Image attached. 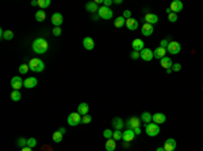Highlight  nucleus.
Here are the masks:
<instances>
[{
  "instance_id": "nucleus-15",
  "label": "nucleus",
  "mask_w": 203,
  "mask_h": 151,
  "mask_svg": "<svg viewBox=\"0 0 203 151\" xmlns=\"http://www.w3.org/2000/svg\"><path fill=\"white\" fill-rule=\"evenodd\" d=\"M141 33H142V35H145V37L152 35V34H153V24L143 23L142 27H141Z\"/></svg>"
},
{
  "instance_id": "nucleus-31",
  "label": "nucleus",
  "mask_w": 203,
  "mask_h": 151,
  "mask_svg": "<svg viewBox=\"0 0 203 151\" xmlns=\"http://www.w3.org/2000/svg\"><path fill=\"white\" fill-rule=\"evenodd\" d=\"M62 135L64 134H61L60 131H56L54 134H53V140H54L56 143H60V142L62 140Z\"/></svg>"
},
{
  "instance_id": "nucleus-36",
  "label": "nucleus",
  "mask_w": 203,
  "mask_h": 151,
  "mask_svg": "<svg viewBox=\"0 0 203 151\" xmlns=\"http://www.w3.org/2000/svg\"><path fill=\"white\" fill-rule=\"evenodd\" d=\"M16 144L19 147H22V149H23V147H27V139H24V138H19L18 142H16Z\"/></svg>"
},
{
  "instance_id": "nucleus-39",
  "label": "nucleus",
  "mask_w": 203,
  "mask_h": 151,
  "mask_svg": "<svg viewBox=\"0 0 203 151\" xmlns=\"http://www.w3.org/2000/svg\"><path fill=\"white\" fill-rule=\"evenodd\" d=\"M37 146V139L35 138H30V139H27V147H35Z\"/></svg>"
},
{
  "instance_id": "nucleus-25",
  "label": "nucleus",
  "mask_w": 203,
  "mask_h": 151,
  "mask_svg": "<svg viewBox=\"0 0 203 151\" xmlns=\"http://www.w3.org/2000/svg\"><path fill=\"white\" fill-rule=\"evenodd\" d=\"M115 147H117V142H115L114 139L106 140V150L107 151H115Z\"/></svg>"
},
{
  "instance_id": "nucleus-54",
  "label": "nucleus",
  "mask_w": 203,
  "mask_h": 151,
  "mask_svg": "<svg viewBox=\"0 0 203 151\" xmlns=\"http://www.w3.org/2000/svg\"><path fill=\"white\" fill-rule=\"evenodd\" d=\"M99 18V15H93V16H92V19H93V20H96V19H98Z\"/></svg>"
},
{
  "instance_id": "nucleus-46",
  "label": "nucleus",
  "mask_w": 203,
  "mask_h": 151,
  "mask_svg": "<svg viewBox=\"0 0 203 151\" xmlns=\"http://www.w3.org/2000/svg\"><path fill=\"white\" fill-rule=\"evenodd\" d=\"M112 3H114L112 0H103V5H104V7H110Z\"/></svg>"
},
{
  "instance_id": "nucleus-24",
  "label": "nucleus",
  "mask_w": 203,
  "mask_h": 151,
  "mask_svg": "<svg viewBox=\"0 0 203 151\" xmlns=\"http://www.w3.org/2000/svg\"><path fill=\"white\" fill-rule=\"evenodd\" d=\"M160 65H161L164 69H171L173 64H172V61H171L169 57H164V58H162L161 61H160Z\"/></svg>"
},
{
  "instance_id": "nucleus-52",
  "label": "nucleus",
  "mask_w": 203,
  "mask_h": 151,
  "mask_svg": "<svg viewBox=\"0 0 203 151\" xmlns=\"http://www.w3.org/2000/svg\"><path fill=\"white\" fill-rule=\"evenodd\" d=\"M115 4H122V0H115Z\"/></svg>"
},
{
  "instance_id": "nucleus-2",
  "label": "nucleus",
  "mask_w": 203,
  "mask_h": 151,
  "mask_svg": "<svg viewBox=\"0 0 203 151\" xmlns=\"http://www.w3.org/2000/svg\"><path fill=\"white\" fill-rule=\"evenodd\" d=\"M29 66H30V70L35 72V73H41V72H43V69H45V64H43V61L39 58H31L29 62Z\"/></svg>"
},
{
  "instance_id": "nucleus-29",
  "label": "nucleus",
  "mask_w": 203,
  "mask_h": 151,
  "mask_svg": "<svg viewBox=\"0 0 203 151\" xmlns=\"http://www.w3.org/2000/svg\"><path fill=\"white\" fill-rule=\"evenodd\" d=\"M45 18H46L45 11L39 9V11H37V12H35V20H37V22H43V20H45Z\"/></svg>"
},
{
  "instance_id": "nucleus-5",
  "label": "nucleus",
  "mask_w": 203,
  "mask_h": 151,
  "mask_svg": "<svg viewBox=\"0 0 203 151\" xmlns=\"http://www.w3.org/2000/svg\"><path fill=\"white\" fill-rule=\"evenodd\" d=\"M98 15H99V18L108 20V19L112 18V9L110 7H104V5H102L98 11Z\"/></svg>"
},
{
  "instance_id": "nucleus-23",
  "label": "nucleus",
  "mask_w": 203,
  "mask_h": 151,
  "mask_svg": "<svg viewBox=\"0 0 203 151\" xmlns=\"http://www.w3.org/2000/svg\"><path fill=\"white\" fill-rule=\"evenodd\" d=\"M125 125L123 120H122L121 118H114L112 119V127H114V130H122Z\"/></svg>"
},
{
  "instance_id": "nucleus-43",
  "label": "nucleus",
  "mask_w": 203,
  "mask_h": 151,
  "mask_svg": "<svg viewBox=\"0 0 203 151\" xmlns=\"http://www.w3.org/2000/svg\"><path fill=\"white\" fill-rule=\"evenodd\" d=\"M53 34H54L56 37H60V35H61V28H60V27H54V30H53Z\"/></svg>"
},
{
  "instance_id": "nucleus-30",
  "label": "nucleus",
  "mask_w": 203,
  "mask_h": 151,
  "mask_svg": "<svg viewBox=\"0 0 203 151\" xmlns=\"http://www.w3.org/2000/svg\"><path fill=\"white\" fill-rule=\"evenodd\" d=\"M11 99H12V101H19V100L22 99V94L19 90H12L11 92Z\"/></svg>"
},
{
  "instance_id": "nucleus-27",
  "label": "nucleus",
  "mask_w": 203,
  "mask_h": 151,
  "mask_svg": "<svg viewBox=\"0 0 203 151\" xmlns=\"http://www.w3.org/2000/svg\"><path fill=\"white\" fill-rule=\"evenodd\" d=\"M85 8H87V11H89V12H98V11H99V7H98V4H96L95 2L87 3Z\"/></svg>"
},
{
  "instance_id": "nucleus-16",
  "label": "nucleus",
  "mask_w": 203,
  "mask_h": 151,
  "mask_svg": "<svg viewBox=\"0 0 203 151\" xmlns=\"http://www.w3.org/2000/svg\"><path fill=\"white\" fill-rule=\"evenodd\" d=\"M134 136H136V134H134V130H125L123 131V136H122V139H123L125 142H132V140H134Z\"/></svg>"
},
{
  "instance_id": "nucleus-11",
  "label": "nucleus",
  "mask_w": 203,
  "mask_h": 151,
  "mask_svg": "<svg viewBox=\"0 0 203 151\" xmlns=\"http://www.w3.org/2000/svg\"><path fill=\"white\" fill-rule=\"evenodd\" d=\"M162 147H164L165 151H175V149H176V140H175L173 138H169V139L165 140Z\"/></svg>"
},
{
  "instance_id": "nucleus-9",
  "label": "nucleus",
  "mask_w": 203,
  "mask_h": 151,
  "mask_svg": "<svg viewBox=\"0 0 203 151\" xmlns=\"http://www.w3.org/2000/svg\"><path fill=\"white\" fill-rule=\"evenodd\" d=\"M62 22H64L62 14H60V12H54V14L52 15V23L54 24V27H60L62 24Z\"/></svg>"
},
{
  "instance_id": "nucleus-32",
  "label": "nucleus",
  "mask_w": 203,
  "mask_h": 151,
  "mask_svg": "<svg viewBox=\"0 0 203 151\" xmlns=\"http://www.w3.org/2000/svg\"><path fill=\"white\" fill-rule=\"evenodd\" d=\"M38 5L41 7V9L48 8L50 5V0H38Z\"/></svg>"
},
{
  "instance_id": "nucleus-53",
  "label": "nucleus",
  "mask_w": 203,
  "mask_h": 151,
  "mask_svg": "<svg viewBox=\"0 0 203 151\" xmlns=\"http://www.w3.org/2000/svg\"><path fill=\"white\" fill-rule=\"evenodd\" d=\"M156 151H165V150H164V147H158V149L156 150Z\"/></svg>"
},
{
  "instance_id": "nucleus-44",
  "label": "nucleus",
  "mask_w": 203,
  "mask_h": 151,
  "mask_svg": "<svg viewBox=\"0 0 203 151\" xmlns=\"http://www.w3.org/2000/svg\"><path fill=\"white\" fill-rule=\"evenodd\" d=\"M180 69H182V65H180V64H173L172 65V70L173 72H179Z\"/></svg>"
},
{
  "instance_id": "nucleus-18",
  "label": "nucleus",
  "mask_w": 203,
  "mask_h": 151,
  "mask_svg": "<svg viewBox=\"0 0 203 151\" xmlns=\"http://www.w3.org/2000/svg\"><path fill=\"white\" fill-rule=\"evenodd\" d=\"M83 46H84V49H87V50H92L93 47H95V42H93V39L91 37H85L83 39Z\"/></svg>"
},
{
  "instance_id": "nucleus-35",
  "label": "nucleus",
  "mask_w": 203,
  "mask_h": 151,
  "mask_svg": "<svg viewBox=\"0 0 203 151\" xmlns=\"http://www.w3.org/2000/svg\"><path fill=\"white\" fill-rule=\"evenodd\" d=\"M122 136H123V132H121V130H115L114 131V135H112V139H114V140H119V139H122Z\"/></svg>"
},
{
  "instance_id": "nucleus-12",
  "label": "nucleus",
  "mask_w": 203,
  "mask_h": 151,
  "mask_svg": "<svg viewBox=\"0 0 203 151\" xmlns=\"http://www.w3.org/2000/svg\"><path fill=\"white\" fill-rule=\"evenodd\" d=\"M183 3L180 2V0H175V2L171 3V11L175 12V14H177V12H180V11H183Z\"/></svg>"
},
{
  "instance_id": "nucleus-51",
  "label": "nucleus",
  "mask_w": 203,
  "mask_h": 151,
  "mask_svg": "<svg viewBox=\"0 0 203 151\" xmlns=\"http://www.w3.org/2000/svg\"><path fill=\"white\" fill-rule=\"evenodd\" d=\"M58 131H60L61 134H65V128L64 127H60V128H58Z\"/></svg>"
},
{
  "instance_id": "nucleus-28",
  "label": "nucleus",
  "mask_w": 203,
  "mask_h": 151,
  "mask_svg": "<svg viewBox=\"0 0 203 151\" xmlns=\"http://www.w3.org/2000/svg\"><path fill=\"white\" fill-rule=\"evenodd\" d=\"M125 23H126V19H125L123 16H118L114 22V26L117 28H121L122 26H125Z\"/></svg>"
},
{
  "instance_id": "nucleus-50",
  "label": "nucleus",
  "mask_w": 203,
  "mask_h": 151,
  "mask_svg": "<svg viewBox=\"0 0 203 151\" xmlns=\"http://www.w3.org/2000/svg\"><path fill=\"white\" fill-rule=\"evenodd\" d=\"M31 5H34V7L38 5V2H37V0H33V2H31Z\"/></svg>"
},
{
  "instance_id": "nucleus-20",
  "label": "nucleus",
  "mask_w": 203,
  "mask_h": 151,
  "mask_svg": "<svg viewBox=\"0 0 203 151\" xmlns=\"http://www.w3.org/2000/svg\"><path fill=\"white\" fill-rule=\"evenodd\" d=\"M165 120H167V118H165L164 113L157 112V113L153 115V123H156V124L160 125V124H162V123H165Z\"/></svg>"
},
{
  "instance_id": "nucleus-37",
  "label": "nucleus",
  "mask_w": 203,
  "mask_h": 151,
  "mask_svg": "<svg viewBox=\"0 0 203 151\" xmlns=\"http://www.w3.org/2000/svg\"><path fill=\"white\" fill-rule=\"evenodd\" d=\"M91 121H92V118L89 115L81 116V123H83V124H88V123H91Z\"/></svg>"
},
{
  "instance_id": "nucleus-7",
  "label": "nucleus",
  "mask_w": 203,
  "mask_h": 151,
  "mask_svg": "<svg viewBox=\"0 0 203 151\" xmlns=\"http://www.w3.org/2000/svg\"><path fill=\"white\" fill-rule=\"evenodd\" d=\"M180 50H182V46H180V43L176 42V40L169 42V45L167 47V51L169 53V54H179Z\"/></svg>"
},
{
  "instance_id": "nucleus-41",
  "label": "nucleus",
  "mask_w": 203,
  "mask_h": 151,
  "mask_svg": "<svg viewBox=\"0 0 203 151\" xmlns=\"http://www.w3.org/2000/svg\"><path fill=\"white\" fill-rule=\"evenodd\" d=\"M123 18L125 19H130V18H132V11H129V9H125V11H123Z\"/></svg>"
},
{
  "instance_id": "nucleus-13",
  "label": "nucleus",
  "mask_w": 203,
  "mask_h": 151,
  "mask_svg": "<svg viewBox=\"0 0 203 151\" xmlns=\"http://www.w3.org/2000/svg\"><path fill=\"white\" fill-rule=\"evenodd\" d=\"M125 26L129 28V30L136 31L137 28H138V20H137V19H134V18L126 19V23H125Z\"/></svg>"
},
{
  "instance_id": "nucleus-1",
  "label": "nucleus",
  "mask_w": 203,
  "mask_h": 151,
  "mask_svg": "<svg viewBox=\"0 0 203 151\" xmlns=\"http://www.w3.org/2000/svg\"><path fill=\"white\" fill-rule=\"evenodd\" d=\"M48 42H46V39H43V38H38V39H35L33 42V50L34 53H37V54H45L46 51H48Z\"/></svg>"
},
{
  "instance_id": "nucleus-8",
  "label": "nucleus",
  "mask_w": 203,
  "mask_h": 151,
  "mask_svg": "<svg viewBox=\"0 0 203 151\" xmlns=\"http://www.w3.org/2000/svg\"><path fill=\"white\" fill-rule=\"evenodd\" d=\"M24 81H22L20 76H15V77L11 78V86L14 90H19L22 86H24Z\"/></svg>"
},
{
  "instance_id": "nucleus-38",
  "label": "nucleus",
  "mask_w": 203,
  "mask_h": 151,
  "mask_svg": "<svg viewBox=\"0 0 203 151\" xmlns=\"http://www.w3.org/2000/svg\"><path fill=\"white\" fill-rule=\"evenodd\" d=\"M112 135H114V132L111 130H104L103 131V136L106 138V139H112Z\"/></svg>"
},
{
  "instance_id": "nucleus-21",
  "label": "nucleus",
  "mask_w": 203,
  "mask_h": 151,
  "mask_svg": "<svg viewBox=\"0 0 203 151\" xmlns=\"http://www.w3.org/2000/svg\"><path fill=\"white\" fill-rule=\"evenodd\" d=\"M145 20H146V23H149V24H154V23H157V22H158V16L156 14L149 12V14L145 15Z\"/></svg>"
},
{
  "instance_id": "nucleus-14",
  "label": "nucleus",
  "mask_w": 203,
  "mask_h": 151,
  "mask_svg": "<svg viewBox=\"0 0 203 151\" xmlns=\"http://www.w3.org/2000/svg\"><path fill=\"white\" fill-rule=\"evenodd\" d=\"M132 46H133L134 51H140V53H141L142 50L145 49V45H143V40L142 39H134L133 43H132Z\"/></svg>"
},
{
  "instance_id": "nucleus-55",
  "label": "nucleus",
  "mask_w": 203,
  "mask_h": 151,
  "mask_svg": "<svg viewBox=\"0 0 203 151\" xmlns=\"http://www.w3.org/2000/svg\"><path fill=\"white\" fill-rule=\"evenodd\" d=\"M202 90H203V88H202Z\"/></svg>"
},
{
  "instance_id": "nucleus-22",
  "label": "nucleus",
  "mask_w": 203,
  "mask_h": 151,
  "mask_svg": "<svg viewBox=\"0 0 203 151\" xmlns=\"http://www.w3.org/2000/svg\"><path fill=\"white\" fill-rule=\"evenodd\" d=\"M88 111H89V107L87 103H81V104H79V107H77V112H79L81 116L88 115Z\"/></svg>"
},
{
  "instance_id": "nucleus-42",
  "label": "nucleus",
  "mask_w": 203,
  "mask_h": 151,
  "mask_svg": "<svg viewBox=\"0 0 203 151\" xmlns=\"http://www.w3.org/2000/svg\"><path fill=\"white\" fill-rule=\"evenodd\" d=\"M130 57H132L133 59H137L138 57H141V53H140V51H134V50H133V53L130 54Z\"/></svg>"
},
{
  "instance_id": "nucleus-34",
  "label": "nucleus",
  "mask_w": 203,
  "mask_h": 151,
  "mask_svg": "<svg viewBox=\"0 0 203 151\" xmlns=\"http://www.w3.org/2000/svg\"><path fill=\"white\" fill-rule=\"evenodd\" d=\"M29 69H30L29 64H23V65H20V66H19V73H20V74H26L27 72H29Z\"/></svg>"
},
{
  "instance_id": "nucleus-40",
  "label": "nucleus",
  "mask_w": 203,
  "mask_h": 151,
  "mask_svg": "<svg viewBox=\"0 0 203 151\" xmlns=\"http://www.w3.org/2000/svg\"><path fill=\"white\" fill-rule=\"evenodd\" d=\"M168 20H169L171 23H175V22L177 20V14H175V12H171V14L168 15Z\"/></svg>"
},
{
  "instance_id": "nucleus-49",
  "label": "nucleus",
  "mask_w": 203,
  "mask_h": 151,
  "mask_svg": "<svg viewBox=\"0 0 203 151\" xmlns=\"http://www.w3.org/2000/svg\"><path fill=\"white\" fill-rule=\"evenodd\" d=\"M129 146H130L129 142H125V143H123V147H125V149H129Z\"/></svg>"
},
{
  "instance_id": "nucleus-3",
  "label": "nucleus",
  "mask_w": 203,
  "mask_h": 151,
  "mask_svg": "<svg viewBox=\"0 0 203 151\" xmlns=\"http://www.w3.org/2000/svg\"><path fill=\"white\" fill-rule=\"evenodd\" d=\"M145 132L148 136H157L160 134V125L156 124V123H149L145 127Z\"/></svg>"
},
{
  "instance_id": "nucleus-6",
  "label": "nucleus",
  "mask_w": 203,
  "mask_h": 151,
  "mask_svg": "<svg viewBox=\"0 0 203 151\" xmlns=\"http://www.w3.org/2000/svg\"><path fill=\"white\" fill-rule=\"evenodd\" d=\"M140 125H141V118H137V116H133V118H130L129 120L126 121V127L129 128V130L140 128Z\"/></svg>"
},
{
  "instance_id": "nucleus-26",
  "label": "nucleus",
  "mask_w": 203,
  "mask_h": 151,
  "mask_svg": "<svg viewBox=\"0 0 203 151\" xmlns=\"http://www.w3.org/2000/svg\"><path fill=\"white\" fill-rule=\"evenodd\" d=\"M153 120V115H150L149 112H143L141 115V121H143L145 124H149V123H152Z\"/></svg>"
},
{
  "instance_id": "nucleus-19",
  "label": "nucleus",
  "mask_w": 203,
  "mask_h": 151,
  "mask_svg": "<svg viewBox=\"0 0 203 151\" xmlns=\"http://www.w3.org/2000/svg\"><path fill=\"white\" fill-rule=\"evenodd\" d=\"M165 54H167V49H164V47H157L156 50H153V55L157 59H162Z\"/></svg>"
},
{
  "instance_id": "nucleus-48",
  "label": "nucleus",
  "mask_w": 203,
  "mask_h": 151,
  "mask_svg": "<svg viewBox=\"0 0 203 151\" xmlns=\"http://www.w3.org/2000/svg\"><path fill=\"white\" fill-rule=\"evenodd\" d=\"M20 151H33V150H31V147H23Z\"/></svg>"
},
{
  "instance_id": "nucleus-47",
  "label": "nucleus",
  "mask_w": 203,
  "mask_h": 151,
  "mask_svg": "<svg viewBox=\"0 0 203 151\" xmlns=\"http://www.w3.org/2000/svg\"><path fill=\"white\" fill-rule=\"evenodd\" d=\"M134 134H136V135H140V134H141V130H140V128H136V130H134Z\"/></svg>"
},
{
  "instance_id": "nucleus-4",
  "label": "nucleus",
  "mask_w": 203,
  "mask_h": 151,
  "mask_svg": "<svg viewBox=\"0 0 203 151\" xmlns=\"http://www.w3.org/2000/svg\"><path fill=\"white\" fill-rule=\"evenodd\" d=\"M68 124L72 125V127H74V125H77V124H80L81 123V115L79 112H72L69 113V116H68Z\"/></svg>"
},
{
  "instance_id": "nucleus-33",
  "label": "nucleus",
  "mask_w": 203,
  "mask_h": 151,
  "mask_svg": "<svg viewBox=\"0 0 203 151\" xmlns=\"http://www.w3.org/2000/svg\"><path fill=\"white\" fill-rule=\"evenodd\" d=\"M12 38H14V33H12L11 30L4 31V34H3V39H5V40H11Z\"/></svg>"
},
{
  "instance_id": "nucleus-10",
  "label": "nucleus",
  "mask_w": 203,
  "mask_h": 151,
  "mask_svg": "<svg viewBox=\"0 0 203 151\" xmlns=\"http://www.w3.org/2000/svg\"><path fill=\"white\" fill-rule=\"evenodd\" d=\"M141 58L143 59V61H146V62L152 61V59L154 58V55H153V50L148 49V47H145V49L141 51Z\"/></svg>"
},
{
  "instance_id": "nucleus-45",
  "label": "nucleus",
  "mask_w": 203,
  "mask_h": 151,
  "mask_svg": "<svg viewBox=\"0 0 203 151\" xmlns=\"http://www.w3.org/2000/svg\"><path fill=\"white\" fill-rule=\"evenodd\" d=\"M168 45H169V42H168L167 39H162V40H161V43H160V47H164V49H167Z\"/></svg>"
},
{
  "instance_id": "nucleus-17",
  "label": "nucleus",
  "mask_w": 203,
  "mask_h": 151,
  "mask_svg": "<svg viewBox=\"0 0 203 151\" xmlns=\"http://www.w3.org/2000/svg\"><path fill=\"white\" fill-rule=\"evenodd\" d=\"M37 84H38V80H37L35 77H29L24 80V88H27V89H31V88H35Z\"/></svg>"
}]
</instances>
